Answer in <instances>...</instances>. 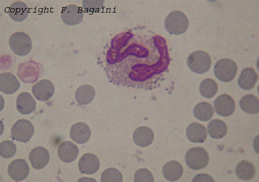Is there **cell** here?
I'll return each instance as SVG.
<instances>
[{"label":"cell","instance_id":"f1b7e54d","mask_svg":"<svg viewBox=\"0 0 259 182\" xmlns=\"http://www.w3.org/2000/svg\"><path fill=\"white\" fill-rule=\"evenodd\" d=\"M122 181V175L116 168H109L103 171L101 176L102 182H121Z\"/></svg>","mask_w":259,"mask_h":182},{"label":"cell","instance_id":"9a60e30c","mask_svg":"<svg viewBox=\"0 0 259 182\" xmlns=\"http://www.w3.org/2000/svg\"><path fill=\"white\" fill-rule=\"evenodd\" d=\"M78 153V147L70 141H65L61 143L57 150L59 158L65 163L71 162L75 160Z\"/></svg>","mask_w":259,"mask_h":182},{"label":"cell","instance_id":"7402d4cb","mask_svg":"<svg viewBox=\"0 0 259 182\" xmlns=\"http://www.w3.org/2000/svg\"><path fill=\"white\" fill-rule=\"evenodd\" d=\"M8 14L15 22H21L27 17L28 9L24 3L16 1L10 6Z\"/></svg>","mask_w":259,"mask_h":182},{"label":"cell","instance_id":"3957f363","mask_svg":"<svg viewBox=\"0 0 259 182\" xmlns=\"http://www.w3.org/2000/svg\"><path fill=\"white\" fill-rule=\"evenodd\" d=\"M187 63L188 67L192 72L202 74L209 70L211 65V59L206 52L197 50L189 55Z\"/></svg>","mask_w":259,"mask_h":182},{"label":"cell","instance_id":"2e32d148","mask_svg":"<svg viewBox=\"0 0 259 182\" xmlns=\"http://www.w3.org/2000/svg\"><path fill=\"white\" fill-rule=\"evenodd\" d=\"M20 83L14 75L5 72L0 75V90L5 94H12L20 88Z\"/></svg>","mask_w":259,"mask_h":182},{"label":"cell","instance_id":"ba28073f","mask_svg":"<svg viewBox=\"0 0 259 182\" xmlns=\"http://www.w3.org/2000/svg\"><path fill=\"white\" fill-rule=\"evenodd\" d=\"M83 16L82 8L74 4L63 7L61 12L62 21L69 26L76 25L81 23Z\"/></svg>","mask_w":259,"mask_h":182},{"label":"cell","instance_id":"e0dca14e","mask_svg":"<svg viewBox=\"0 0 259 182\" xmlns=\"http://www.w3.org/2000/svg\"><path fill=\"white\" fill-rule=\"evenodd\" d=\"M133 139L136 145L141 147H145L153 142L154 133L150 128L141 126L135 130Z\"/></svg>","mask_w":259,"mask_h":182},{"label":"cell","instance_id":"44dd1931","mask_svg":"<svg viewBox=\"0 0 259 182\" xmlns=\"http://www.w3.org/2000/svg\"><path fill=\"white\" fill-rule=\"evenodd\" d=\"M183 173V166L177 161H168L164 165L162 168L163 176L168 181H177L182 176Z\"/></svg>","mask_w":259,"mask_h":182},{"label":"cell","instance_id":"cb8c5ba5","mask_svg":"<svg viewBox=\"0 0 259 182\" xmlns=\"http://www.w3.org/2000/svg\"><path fill=\"white\" fill-rule=\"evenodd\" d=\"M95 96V90L93 86L83 85L79 86L75 92V98L81 105L88 104L92 101Z\"/></svg>","mask_w":259,"mask_h":182},{"label":"cell","instance_id":"7a4b0ae2","mask_svg":"<svg viewBox=\"0 0 259 182\" xmlns=\"http://www.w3.org/2000/svg\"><path fill=\"white\" fill-rule=\"evenodd\" d=\"M189 21L186 15L180 11H173L166 17L164 27L172 35H180L188 28Z\"/></svg>","mask_w":259,"mask_h":182},{"label":"cell","instance_id":"83f0119b","mask_svg":"<svg viewBox=\"0 0 259 182\" xmlns=\"http://www.w3.org/2000/svg\"><path fill=\"white\" fill-rule=\"evenodd\" d=\"M218 86L217 82L211 78L204 79L200 84L199 91L205 98L213 97L217 93Z\"/></svg>","mask_w":259,"mask_h":182},{"label":"cell","instance_id":"1f68e13d","mask_svg":"<svg viewBox=\"0 0 259 182\" xmlns=\"http://www.w3.org/2000/svg\"><path fill=\"white\" fill-rule=\"evenodd\" d=\"M83 6L87 12H97L103 7L104 1H83Z\"/></svg>","mask_w":259,"mask_h":182},{"label":"cell","instance_id":"d6a6232c","mask_svg":"<svg viewBox=\"0 0 259 182\" xmlns=\"http://www.w3.org/2000/svg\"><path fill=\"white\" fill-rule=\"evenodd\" d=\"M192 181H214V180L208 174L201 173L196 175L193 178Z\"/></svg>","mask_w":259,"mask_h":182},{"label":"cell","instance_id":"6da1fadb","mask_svg":"<svg viewBox=\"0 0 259 182\" xmlns=\"http://www.w3.org/2000/svg\"><path fill=\"white\" fill-rule=\"evenodd\" d=\"M134 58L116 60L108 69L113 83L130 87H144L152 79L166 71L169 59L165 40L158 35H144L143 38L130 39Z\"/></svg>","mask_w":259,"mask_h":182},{"label":"cell","instance_id":"4dcf8cb0","mask_svg":"<svg viewBox=\"0 0 259 182\" xmlns=\"http://www.w3.org/2000/svg\"><path fill=\"white\" fill-rule=\"evenodd\" d=\"M134 181H154V178L151 172L146 168H141L137 170L134 174Z\"/></svg>","mask_w":259,"mask_h":182},{"label":"cell","instance_id":"4fadbf2b","mask_svg":"<svg viewBox=\"0 0 259 182\" xmlns=\"http://www.w3.org/2000/svg\"><path fill=\"white\" fill-rule=\"evenodd\" d=\"M29 159L32 167L38 170L47 165L50 160V154L44 147L37 146L31 151Z\"/></svg>","mask_w":259,"mask_h":182},{"label":"cell","instance_id":"484cf974","mask_svg":"<svg viewBox=\"0 0 259 182\" xmlns=\"http://www.w3.org/2000/svg\"><path fill=\"white\" fill-rule=\"evenodd\" d=\"M227 130L225 123L219 119L211 120L207 126L208 134L214 139H221L224 137L227 134Z\"/></svg>","mask_w":259,"mask_h":182},{"label":"cell","instance_id":"d4e9b609","mask_svg":"<svg viewBox=\"0 0 259 182\" xmlns=\"http://www.w3.org/2000/svg\"><path fill=\"white\" fill-rule=\"evenodd\" d=\"M241 109L248 114H255L259 111L258 98L253 94H247L240 100Z\"/></svg>","mask_w":259,"mask_h":182},{"label":"cell","instance_id":"4316f807","mask_svg":"<svg viewBox=\"0 0 259 182\" xmlns=\"http://www.w3.org/2000/svg\"><path fill=\"white\" fill-rule=\"evenodd\" d=\"M194 116L199 120L206 122L213 115L212 105L206 102H201L197 104L193 109Z\"/></svg>","mask_w":259,"mask_h":182},{"label":"cell","instance_id":"f546056e","mask_svg":"<svg viewBox=\"0 0 259 182\" xmlns=\"http://www.w3.org/2000/svg\"><path fill=\"white\" fill-rule=\"evenodd\" d=\"M16 146L10 140L3 141L0 144V155L4 158L13 157L16 152Z\"/></svg>","mask_w":259,"mask_h":182},{"label":"cell","instance_id":"ac0fdd59","mask_svg":"<svg viewBox=\"0 0 259 182\" xmlns=\"http://www.w3.org/2000/svg\"><path fill=\"white\" fill-rule=\"evenodd\" d=\"M16 108L20 113L29 114L35 110L36 102L29 92H24L17 97Z\"/></svg>","mask_w":259,"mask_h":182},{"label":"cell","instance_id":"7c38bea8","mask_svg":"<svg viewBox=\"0 0 259 182\" xmlns=\"http://www.w3.org/2000/svg\"><path fill=\"white\" fill-rule=\"evenodd\" d=\"M78 166L81 173L92 174L99 169L100 160L96 155L87 153L80 157Z\"/></svg>","mask_w":259,"mask_h":182},{"label":"cell","instance_id":"5bb4252c","mask_svg":"<svg viewBox=\"0 0 259 182\" xmlns=\"http://www.w3.org/2000/svg\"><path fill=\"white\" fill-rule=\"evenodd\" d=\"M70 136L75 143L83 144L89 140L91 136V131L86 124L78 122L71 126Z\"/></svg>","mask_w":259,"mask_h":182},{"label":"cell","instance_id":"d6986e66","mask_svg":"<svg viewBox=\"0 0 259 182\" xmlns=\"http://www.w3.org/2000/svg\"><path fill=\"white\" fill-rule=\"evenodd\" d=\"M257 80L258 75L255 70L252 68H246L241 71L238 84L241 89L249 90L253 88Z\"/></svg>","mask_w":259,"mask_h":182},{"label":"cell","instance_id":"52a82bcc","mask_svg":"<svg viewBox=\"0 0 259 182\" xmlns=\"http://www.w3.org/2000/svg\"><path fill=\"white\" fill-rule=\"evenodd\" d=\"M32 124L28 120L20 119L12 126L11 135L13 140L21 142H27L34 134Z\"/></svg>","mask_w":259,"mask_h":182},{"label":"cell","instance_id":"ffe728a7","mask_svg":"<svg viewBox=\"0 0 259 182\" xmlns=\"http://www.w3.org/2000/svg\"><path fill=\"white\" fill-rule=\"evenodd\" d=\"M186 136L193 143H203L206 139L205 127L197 122L190 124L186 129Z\"/></svg>","mask_w":259,"mask_h":182},{"label":"cell","instance_id":"30bf717a","mask_svg":"<svg viewBox=\"0 0 259 182\" xmlns=\"http://www.w3.org/2000/svg\"><path fill=\"white\" fill-rule=\"evenodd\" d=\"M214 110L219 115L226 117L233 113L235 104L233 98L226 94L218 96L214 101Z\"/></svg>","mask_w":259,"mask_h":182},{"label":"cell","instance_id":"8992f818","mask_svg":"<svg viewBox=\"0 0 259 182\" xmlns=\"http://www.w3.org/2000/svg\"><path fill=\"white\" fill-rule=\"evenodd\" d=\"M215 76L221 81L229 82L236 75L237 66L236 63L229 58L218 60L214 66Z\"/></svg>","mask_w":259,"mask_h":182},{"label":"cell","instance_id":"277c9868","mask_svg":"<svg viewBox=\"0 0 259 182\" xmlns=\"http://www.w3.org/2000/svg\"><path fill=\"white\" fill-rule=\"evenodd\" d=\"M9 43L11 50L19 56L28 54L32 47L30 36L23 32L13 34L9 38Z\"/></svg>","mask_w":259,"mask_h":182},{"label":"cell","instance_id":"603a6c76","mask_svg":"<svg viewBox=\"0 0 259 182\" xmlns=\"http://www.w3.org/2000/svg\"><path fill=\"white\" fill-rule=\"evenodd\" d=\"M235 173L240 179L244 181L249 180L255 174V167L251 162L242 160L237 164Z\"/></svg>","mask_w":259,"mask_h":182},{"label":"cell","instance_id":"9c48e42d","mask_svg":"<svg viewBox=\"0 0 259 182\" xmlns=\"http://www.w3.org/2000/svg\"><path fill=\"white\" fill-rule=\"evenodd\" d=\"M29 172L28 164L24 159H17L12 161L8 167L10 177L16 181L25 179Z\"/></svg>","mask_w":259,"mask_h":182},{"label":"cell","instance_id":"5b68a950","mask_svg":"<svg viewBox=\"0 0 259 182\" xmlns=\"http://www.w3.org/2000/svg\"><path fill=\"white\" fill-rule=\"evenodd\" d=\"M187 166L193 170H199L206 167L209 163V155L207 151L201 147L189 149L185 155Z\"/></svg>","mask_w":259,"mask_h":182},{"label":"cell","instance_id":"8fae6325","mask_svg":"<svg viewBox=\"0 0 259 182\" xmlns=\"http://www.w3.org/2000/svg\"><path fill=\"white\" fill-rule=\"evenodd\" d=\"M54 84L48 79L38 81L32 88V92L35 98L40 101L49 100L54 95Z\"/></svg>","mask_w":259,"mask_h":182}]
</instances>
